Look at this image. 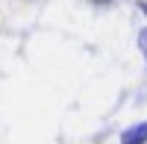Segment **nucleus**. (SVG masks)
<instances>
[{
    "instance_id": "3",
    "label": "nucleus",
    "mask_w": 147,
    "mask_h": 144,
    "mask_svg": "<svg viewBox=\"0 0 147 144\" xmlns=\"http://www.w3.org/2000/svg\"><path fill=\"white\" fill-rule=\"evenodd\" d=\"M100 3H109V0H100Z\"/></svg>"
},
{
    "instance_id": "2",
    "label": "nucleus",
    "mask_w": 147,
    "mask_h": 144,
    "mask_svg": "<svg viewBox=\"0 0 147 144\" xmlns=\"http://www.w3.org/2000/svg\"><path fill=\"white\" fill-rule=\"evenodd\" d=\"M138 44H141V53H144V59H147V27L138 32Z\"/></svg>"
},
{
    "instance_id": "1",
    "label": "nucleus",
    "mask_w": 147,
    "mask_h": 144,
    "mask_svg": "<svg viewBox=\"0 0 147 144\" xmlns=\"http://www.w3.org/2000/svg\"><path fill=\"white\" fill-rule=\"evenodd\" d=\"M121 144H147V121H141V124H136V127L124 129Z\"/></svg>"
}]
</instances>
